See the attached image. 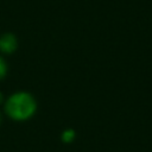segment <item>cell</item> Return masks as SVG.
<instances>
[{
  "mask_svg": "<svg viewBox=\"0 0 152 152\" xmlns=\"http://www.w3.org/2000/svg\"><path fill=\"white\" fill-rule=\"evenodd\" d=\"M15 39L12 34H5L0 38V49L4 52H12L15 49Z\"/></svg>",
  "mask_w": 152,
  "mask_h": 152,
  "instance_id": "7a4b0ae2",
  "label": "cell"
},
{
  "mask_svg": "<svg viewBox=\"0 0 152 152\" xmlns=\"http://www.w3.org/2000/svg\"><path fill=\"white\" fill-rule=\"evenodd\" d=\"M74 137H75V134H74L72 131H65V132L63 133V140L66 141V142L71 141V140L74 139Z\"/></svg>",
  "mask_w": 152,
  "mask_h": 152,
  "instance_id": "3957f363",
  "label": "cell"
},
{
  "mask_svg": "<svg viewBox=\"0 0 152 152\" xmlns=\"http://www.w3.org/2000/svg\"><path fill=\"white\" fill-rule=\"evenodd\" d=\"M0 102H1V94H0Z\"/></svg>",
  "mask_w": 152,
  "mask_h": 152,
  "instance_id": "5b68a950",
  "label": "cell"
},
{
  "mask_svg": "<svg viewBox=\"0 0 152 152\" xmlns=\"http://www.w3.org/2000/svg\"><path fill=\"white\" fill-rule=\"evenodd\" d=\"M5 72H6V65H5L4 61L0 58V78L5 75Z\"/></svg>",
  "mask_w": 152,
  "mask_h": 152,
  "instance_id": "277c9868",
  "label": "cell"
},
{
  "mask_svg": "<svg viewBox=\"0 0 152 152\" xmlns=\"http://www.w3.org/2000/svg\"><path fill=\"white\" fill-rule=\"evenodd\" d=\"M36 109L34 100L25 93H18L14 94L6 104L7 113L17 120H24L27 119L33 114Z\"/></svg>",
  "mask_w": 152,
  "mask_h": 152,
  "instance_id": "6da1fadb",
  "label": "cell"
}]
</instances>
